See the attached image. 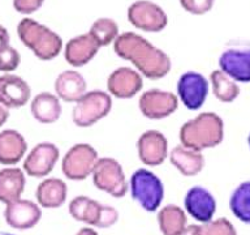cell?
<instances>
[{"label":"cell","mask_w":250,"mask_h":235,"mask_svg":"<svg viewBox=\"0 0 250 235\" xmlns=\"http://www.w3.org/2000/svg\"><path fill=\"white\" fill-rule=\"evenodd\" d=\"M113 51L119 58L132 63L133 68L148 80H160L172 70L167 52L133 31L121 33L113 42Z\"/></svg>","instance_id":"cell-1"},{"label":"cell","mask_w":250,"mask_h":235,"mask_svg":"<svg viewBox=\"0 0 250 235\" xmlns=\"http://www.w3.org/2000/svg\"><path fill=\"white\" fill-rule=\"evenodd\" d=\"M224 139V121L212 111L199 113L190 120L185 121L179 131L180 144L185 148L203 152L216 148Z\"/></svg>","instance_id":"cell-2"},{"label":"cell","mask_w":250,"mask_h":235,"mask_svg":"<svg viewBox=\"0 0 250 235\" xmlns=\"http://www.w3.org/2000/svg\"><path fill=\"white\" fill-rule=\"evenodd\" d=\"M20 41L43 62L58 58L62 50V37L37 20L25 17L17 25Z\"/></svg>","instance_id":"cell-3"},{"label":"cell","mask_w":250,"mask_h":235,"mask_svg":"<svg viewBox=\"0 0 250 235\" xmlns=\"http://www.w3.org/2000/svg\"><path fill=\"white\" fill-rule=\"evenodd\" d=\"M129 193L144 211L155 213L163 203L164 184L150 168H137L129 179Z\"/></svg>","instance_id":"cell-4"},{"label":"cell","mask_w":250,"mask_h":235,"mask_svg":"<svg viewBox=\"0 0 250 235\" xmlns=\"http://www.w3.org/2000/svg\"><path fill=\"white\" fill-rule=\"evenodd\" d=\"M73 105L72 121L74 125L80 128H89L111 113L113 98L104 90H87Z\"/></svg>","instance_id":"cell-5"},{"label":"cell","mask_w":250,"mask_h":235,"mask_svg":"<svg viewBox=\"0 0 250 235\" xmlns=\"http://www.w3.org/2000/svg\"><path fill=\"white\" fill-rule=\"evenodd\" d=\"M93 184L107 195L121 199L129 192V180L116 158L101 157L91 174Z\"/></svg>","instance_id":"cell-6"},{"label":"cell","mask_w":250,"mask_h":235,"mask_svg":"<svg viewBox=\"0 0 250 235\" xmlns=\"http://www.w3.org/2000/svg\"><path fill=\"white\" fill-rule=\"evenodd\" d=\"M101 157L97 149L87 142H78L70 146L62 156V171L66 179L85 180L91 176Z\"/></svg>","instance_id":"cell-7"},{"label":"cell","mask_w":250,"mask_h":235,"mask_svg":"<svg viewBox=\"0 0 250 235\" xmlns=\"http://www.w3.org/2000/svg\"><path fill=\"white\" fill-rule=\"evenodd\" d=\"M210 90L208 78L195 70L184 72L176 84V95L180 103L190 111L202 109Z\"/></svg>","instance_id":"cell-8"},{"label":"cell","mask_w":250,"mask_h":235,"mask_svg":"<svg viewBox=\"0 0 250 235\" xmlns=\"http://www.w3.org/2000/svg\"><path fill=\"white\" fill-rule=\"evenodd\" d=\"M180 101L171 90L151 88L142 92L138 98V109L150 120H162L177 111Z\"/></svg>","instance_id":"cell-9"},{"label":"cell","mask_w":250,"mask_h":235,"mask_svg":"<svg viewBox=\"0 0 250 235\" xmlns=\"http://www.w3.org/2000/svg\"><path fill=\"white\" fill-rule=\"evenodd\" d=\"M128 20L133 26L146 33H159L168 25V16L159 4L137 0L128 8Z\"/></svg>","instance_id":"cell-10"},{"label":"cell","mask_w":250,"mask_h":235,"mask_svg":"<svg viewBox=\"0 0 250 235\" xmlns=\"http://www.w3.org/2000/svg\"><path fill=\"white\" fill-rule=\"evenodd\" d=\"M60 160V150L54 142L43 141L31 148L23 158L22 170L31 178H47Z\"/></svg>","instance_id":"cell-11"},{"label":"cell","mask_w":250,"mask_h":235,"mask_svg":"<svg viewBox=\"0 0 250 235\" xmlns=\"http://www.w3.org/2000/svg\"><path fill=\"white\" fill-rule=\"evenodd\" d=\"M137 154L146 167H158L169 154L168 139L158 129H147L137 140Z\"/></svg>","instance_id":"cell-12"},{"label":"cell","mask_w":250,"mask_h":235,"mask_svg":"<svg viewBox=\"0 0 250 235\" xmlns=\"http://www.w3.org/2000/svg\"><path fill=\"white\" fill-rule=\"evenodd\" d=\"M216 207L212 192L203 186H193L184 196V211L201 225L214 219Z\"/></svg>","instance_id":"cell-13"},{"label":"cell","mask_w":250,"mask_h":235,"mask_svg":"<svg viewBox=\"0 0 250 235\" xmlns=\"http://www.w3.org/2000/svg\"><path fill=\"white\" fill-rule=\"evenodd\" d=\"M144 88L142 74L132 67H119L107 78V92L112 98L130 99L140 94Z\"/></svg>","instance_id":"cell-14"},{"label":"cell","mask_w":250,"mask_h":235,"mask_svg":"<svg viewBox=\"0 0 250 235\" xmlns=\"http://www.w3.org/2000/svg\"><path fill=\"white\" fill-rule=\"evenodd\" d=\"M4 218L12 229L29 230L38 225L42 218V211L37 203L21 197L5 205Z\"/></svg>","instance_id":"cell-15"},{"label":"cell","mask_w":250,"mask_h":235,"mask_svg":"<svg viewBox=\"0 0 250 235\" xmlns=\"http://www.w3.org/2000/svg\"><path fill=\"white\" fill-rule=\"evenodd\" d=\"M219 70L236 82H250V47H230L223 51Z\"/></svg>","instance_id":"cell-16"},{"label":"cell","mask_w":250,"mask_h":235,"mask_svg":"<svg viewBox=\"0 0 250 235\" xmlns=\"http://www.w3.org/2000/svg\"><path fill=\"white\" fill-rule=\"evenodd\" d=\"M31 101V88L22 77L13 73L0 76V103L7 109H20Z\"/></svg>","instance_id":"cell-17"},{"label":"cell","mask_w":250,"mask_h":235,"mask_svg":"<svg viewBox=\"0 0 250 235\" xmlns=\"http://www.w3.org/2000/svg\"><path fill=\"white\" fill-rule=\"evenodd\" d=\"M101 50L99 43L89 34L76 35L64 46V58L72 67H83L89 64Z\"/></svg>","instance_id":"cell-18"},{"label":"cell","mask_w":250,"mask_h":235,"mask_svg":"<svg viewBox=\"0 0 250 235\" xmlns=\"http://www.w3.org/2000/svg\"><path fill=\"white\" fill-rule=\"evenodd\" d=\"M54 89L60 101L76 103L87 92V81L78 70H66L58 74Z\"/></svg>","instance_id":"cell-19"},{"label":"cell","mask_w":250,"mask_h":235,"mask_svg":"<svg viewBox=\"0 0 250 235\" xmlns=\"http://www.w3.org/2000/svg\"><path fill=\"white\" fill-rule=\"evenodd\" d=\"M27 142L22 133L16 129L0 131V164L11 167L25 158Z\"/></svg>","instance_id":"cell-20"},{"label":"cell","mask_w":250,"mask_h":235,"mask_svg":"<svg viewBox=\"0 0 250 235\" xmlns=\"http://www.w3.org/2000/svg\"><path fill=\"white\" fill-rule=\"evenodd\" d=\"M35 199L41 208L56 209L62 207L68 199V186L60 178H44L37 186Z\"/></svg>","instance_id":"cell-21"},{"label":"cell","mask_w":250,"mask_h":235,"mask_svg":"<svg viewBox=\"0 0 250 235\" xmlns=\"http://www.w3.org/2000/svg\"><path fill=\"white\" fill-rule=\"evenodd\" d=\"M169 162L183 176L193 178L205 168V156L202 152L185 148L180 144L172 148L168 154Z\"/></svg>","instance_id":"cell-22"},{"label":"cell","mask_w":250,"mask_h":235,"mask_svg":"<svg viewBox=\"0 0 250 235\" xmlns=\"http://www.w3.org/2000/svg\"><path fill=\"white\" fill-rule=\"evenodd\" d=\"M30 113L41 124H54L62 115V101L51 92H41L30 101Z\"/></svg>","instance_id":"cell-23"},{"label":"cell","mask_w":250,"mask_h":235,"mask_svg":"<svg viewBox=\"0 0 250 235\" xmlns=\"http://www.w3.org/2000/svg\"><path fill=\"white\" fill-rule=\"evenodd\" d=\"M26 187V174L19 167L0 170V203L9 204L21 199Z\"/></svg>","instance_id":"cell-24"},{"label":"cell","mask_w":250,"mask_h":235,"mask_svg":"<svg viewBox=\"0 0 250 235\" xmlns=\"http://www.w3.org/2000/svg\"><path fill=\"white\" fill-rule=\"evenodd\" d=\"M103 205L104 204H102L98 200L81 195L76 196L73 200H70L69 205H68V212H69L70 217L76 219L77 222H82L87 226L97 229Z\"/></svg>","instance_id":"cell-25"},{"label":"cell","mask_w":250,"mask_h":235,"mask_svg":"<svg viewBox=\"0 0 250 235\" xmlns=\"http://www.w3.org/2000/svg\"><path fill=\"white\" fill-rule=\"evenodd\" d=\"M158 225L163 235H179L188 226V217L184 208L167 204L158 211Z\"/></svg>","instance_id":"cell-26"},{"label":"cell","mask_w":250,"mask_h":235,"mask_svg":"<svg viewBox=\"0 0 250 235\" xmlns=\"http://www.w3.org/2000/svg\"><path fill=\"white\" fill-rule=\"evenodd\" d=\"M208 81H210V89L214 97L222 103H232L240 95L238 82L228 77L219 68L211 72Z\"/></svg>","instance_id":"cell-27"},{"label":"cell","mask_w":250,"mask_h":235,"mask_svg":"<svg viewBox=\"0 0 250 235\" xmlns=\"http://www.w3.org/2000/svg\"><path fill=\"white\" fill-rule=\"evenodd\" d=\"M232 214L242 223L250 225V180H245L234 188L229 197Z\"/></svg>","instance_id":"cell-28"},{"label":"cell","mask_w":250,"mask_h":235,"mask_svg":"<svg viewBox=\"0 0 250 235\" xmlns=\"http://www.w3.org/2000/svg\"><path fill=\"white\" fill-rule=\"evenodd\" d=\"M89 34L99 43V46L104 47L113 45L120 33L119 25L115 20L109 17H99L91 24Z\"/></svg>","instance_id":"cell-29"},{"label":"cell","mask_w":250,"mask_h":235,"mask_svg":"<svg viewBox=\"0 0 250 235\" xmlns=\"http://www.w3.org/2000/svg\"><path fill=\"white\" fill-rule=\"evenodd\" d=\"M199 235H237V230L229 219L220 217L199 225Z\"/></svg>","instance_id":"cell-30"},{"label":"cell","mask_w":250,"mask_h":235,"mask_svg":"<svg viewBox=\"0 0 250 235\" xmlns=\"http://www.w3.org/2000/svg\"><path fill=\"white\" fill-rule=\"evenodd\" d=\"M21 56L19 51L11 45L0 48V72L3 73H12L13 70L19 68Z\"/></svg>","instance_id":"cell-31"},{"label":"cell","mask_w":250,"mask_h":235,"mask_svg":"<svg viewBox=\"0 0 250 235\" xmlns=\"http://www.w3.org/2000/svg\"><path fill=\"white\" fill-rule=\"evenodd\" d=\"M215 0H180V5L184 11L191 15L201 16L210 12L214 7Z\"/></svg>","instance_id":"cell-32"},{"label":"cell","mask_w":250,"mask_h":235,"mask_svg":"<svg viewBox=\"0 0 250 235\" xmlns=\"http://www.w3.org/2000/svg\"><path fill=\"white\" fill-rule=\"evenodd\" d=\"M44 0H13V8L21 15H31L42 7Z\"/></svg>","instance_id":"cell-33"},{"label":"cell","mask_w":250,"mask_h":235,"mask_svg":"<svg viewBox=\"0 0 250 235\" xmlns=\"http://www.w3.org/2000/svg\"><path fill=\"white\" fill-rule=\"evenodd\" d=\"M9 41H11V38H9V33H8V30L3 26V25H0V48L8 46V45H9Z\"/></svg>","instance_id":"cell-34"},{"label":"cell","mask_w":250,"mask_h":235,"mask_svg":"<svg viewBox=\"0 0 250 235\" xmlns=\"http://www.w3.org/2000/svg\"><path fill=\"white\" fill-rule=\"evenodd\" d=\"M8 119H9V109L0 103V128L7 123Z\"/></svg>","instance_id":"cell-35"},{"label":"cell","mask_w":250,"mask_h":235,"mask_svg":"<svg viewBox=\"0 0 250 235\" xmlns=\"http://www.w3.org/2000/svg\"><path fill=\"white\" fill-rule=\"evenodd\" d=\"M179 235H199V225H188Z\"/></svg>","instance_id":"cell-36"},{"label":"cell","mask_w":250,"mask_h":235,"mask_svg":"<svg viewBox=\"0 0 250 235\" xmlns=\"http://www.w3.org/2000/svg\"><path fill=\"white\" fill-rule=\"evenodd\" d=\"M76 235H99L98 231L91 226H83L76 233Z\"/></svg>","instance_id":"cell-37"},{"label":"cell","mask_w":250,"mask_h":235,"mask_svg":"<svg viewBox=\"0 0 250 235\" xmlns=\"http://www.w3.org/2000/svg\"><path fill=\"white\" fill-rule=\"evenodd\" d=\"M0 235H15V234H12V233H5V231H1V233H0Z\"/></svg>","instance_id":"cell-38"},{"label":"cell","mask_w":250,"mask_h":235,"mask_svg":"<svg viewBox=\"0 0 250 235\" xmlns=\"http://www.w3.org/2000/svg\"><path fill=\"white\" fill-rule=\"evenodd\" d=\"M248 145H249V149H250V133H249V136H248Z\"/></svg>","instance_id":"cell-39"}]
</instances>
